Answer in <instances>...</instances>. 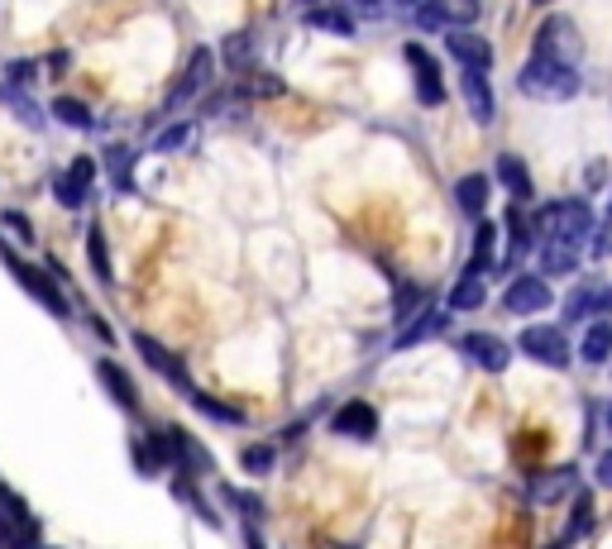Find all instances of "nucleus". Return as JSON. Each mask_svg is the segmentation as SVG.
Instances as JSON below:
<instances>
[{
    "mask_svg": "<svg viewBox=\"0 0 612 549\" xmlns=\"http://www.w3.org/2000/svg\"><path fill=\"white\" fill-rule=\"evenodd\" d=\"M593 225L598 220L584 201H551L531 220V230H541V240H565V244H584L593 234Z\"/></svg>",
    "mask_w": 612,
    "mask_h": 549,
    "instance_id": "1",
    "label": "nucleus"
},
{
    "mask_svg": "<svg viewBox=\"0 0 612 549\" xmlns=\"http://www.w3.org/2000/svg\"><path fill=\"white\" fill-rule=\"evenodd\" d=\"M579 54H584V38H579V30H575V20H565V15L545 20L541 30H536V44H531V58L565 62V68H575Z\"/></svg>",
    "mask_w": 612,
    "mask_h": 549,
    "instance_id": "2",
    "label": "nucleus"
},
{
    "mask_svg": "<svg viewBox=\"0 0 612 549\" xmlns=\"http://www.w3.org/2000/svg\"><path fill=\"white\" fill-rule=\"evenodd\" d=\"M522 91L527 96H545V101H565L579 91V72L565 68V62H545V58H531L527 72H522Z\"/></svg>",
    "mask_w": 612,
    "mask_h": 549,
    "instance_id": "3",
    "label": "nucleus"
},
{
    "mask_svg": "<svg viewBox=\"0 0 612 549\" xmlns=\"http://www.w3.org/2000/svg\"><path fill=\"white\" fill-rule=\"evenodd\" d=\"M38 545V526L24 512V502L0 482V549H34Z\"/></svg>",
    "mask_w": 612,
    "mask_h": 549,
    "instance_id": "4",
    "label": "nucleus"
},
{
    "mask_svg": "<svg viewBox=\"0 0 612 549\" xmlns=\"http://www.w3.org/2000/svg\"><path fill=\"white\" fill-rule=\"evenodd\" d=\"M474 20H478V0H426V5H416L422 30H464Z\"/></svg>",
    "mask_w": 612,
    "mask_h": 549,
    "instance_id": "5",
    "label": "nucleus"
},
{
    "mask_svg": "<svg viewBox=\"0 0 612 549\" xmlns=\"http://www.w3.org/2000/svg\"><path fill=\"white\" fill-rule=\"evenodd\" d=\"M522 354H531L536 363H545V369H569V339L551 330V325H531V330H522Z\"/></svg>",
    "mask_w": 612,
    "mask_h": 549,
    "instance_id": "6",
    "label": "nucleus"
},
{
    "mask_svg": "<svg viewBox=\"0 0 612 549\" xmlns=\"http://www.w3.org/2000/svg\"><path fill=\"white\" fill-rule=\"evenodd\" d=\"M407 62H412L416 101H422V106H440V101H446V82H440V68H436V58L426 54V48L407 44Z\"/></svg>",
    "mask_w": 612,
    "mask_h": 549,
    "instance_id": "7",
    "label": "nucleus"
},
{
    "mask_svg": "<svg viewBox=\"0 0 612 549\" xmlns=\"http://www.w3.org/2000/svg\"><path fill=\"white\" fill-rule=\"evenodd\" d=\"M135 349H139V354H145V363H149L153 373H159V377H168V383H173V387H182V392H187V397H192L187 369H182V359L173 354V349H163L153 335H135Z\"/></svg>",
    "mask_w": 612,
    "mask_h": 549,
    "instance_id": "8",
    "label": "nucleus"
},
{
    "mask_svg": "<svg viewBox=\"0 0 612 549\" xmlns=\"http://www.w3.org/2000/svg\"><path fill=\"white\" fill-rule=\"evenodd\" d=\"M10 272L30 287L34 292V302L44 306V311H54V316H68V296L58 292V282L48 278V272H38V268H30V264H20V258H10Z\"/></svg>",
    "mask_w": 612,
    "mask_h": 549,
    "instance_id": "9",
    "label": "nucleus"
},
{
    "mask_svg": "<svg viewBox=\"0 0 612 549\" xmlns=\"http://www.w3.org/2000/svg\"><path fill=\"white\" fill-rule=\"evenodd\" d=\"M211 77H216V54L211 48H197L192 62H187V72H182V82L173 86V96H168V106H182V101L201 96V91L211 86Z\"/></svg>",
    "mask_w": 612,
    "mask_h": 549,
    "instance_id": "10",
    "label": "nucleus"
},
{
    "mask_svg": "<svg viewBox=\"0 0 612 549\" xmlns=\"http://www.w3.org/2000/svg\"><path fill=\"white\" fill-rule=\"evenodd\" d=\"M555 296L551 287H545V278H512L507 282V311L512 316H536V311H545Z\"/></svg>",
    "mask_w": 612,
    "mask_h": 549,
    "instance_id": "11",
    "label": "nucleus"
},
{
    "mask_svg": "<svg viewBox=\"0 0 612 549\" xmlns=\"http://www.w3.org/2000/svg\"><path fill=\"white\" fill-rule=\"evenodd\" d=\"M446 54L454 62H464V68H478V72L493 68V44L488 38H478V34H469V30H450L446 34Z\"/></svg>",
    "mask_w": 612,
    "mask_h": 549,
    "instance_id": "12",
    "label": "nucleus"
},
{
    "mask_svg": "<svg viewBox=\"0 0 612 549\" xmlns=\"http://www.w3.org/2000/svg\"><path fill=\"white\" fill-rule=\"evenodd\" d=\"M464 354L474 359L484 373H503L507 359H512V349H507L498 335H464Z\"/></svg>",
    "mask_w": 612,
    "mask_h": 549,
    "instance_id": "13",
    "label": "nucleus"
},
{
    "mask_svg": "<svg viewBox=\"0 0 612 549\" xmlns=\"http://www.w3.org/2000/svg\"><path fill=\"white\" fill-rule=\"evenodd\" d=\"M91 177H96V163L91 159H77L68 173H62L58 182H54V191H58V201L68 206V211H77V206L86 201V187H91Z\"/></svg>",
    "mask_w": 612,
    "mask_h": 549,
    "instance_id": "14",
    "label": "nucleus"
},
{
    "mask_svg": "<svg viewBox=\"0 0 612 549\" xmlns=\"http://www.w3.org/2000/svg\"><path fill=\"white\" fill-rule=\"evenodd\" d=\"M373 430H379V411L369 407V401H349L335 416V435H349V440H373Z\"/></svg>",
    "mask_w": 612,
    "mask_h": 549,
    "instance_id": "15",
    "label": "nucleus"
},
{
    "mask_svg": "<svg viewBox=\"0 0 612 549\" xmlns=\"http://www.w3.org/2000/svg\"><path fill=\"white\" fill-rule=\"evenodd\" d=\"M168 459H173L182 474H206L211 468V459L201 454V444L187 435V430H168Z\"/></svg>",
    "mask_w": 612,
    "mask_h": 549,
    "instance_id": "16",
    "label": "nucleus"
},
{
    "mask_svg": "<svg viewBox=\"0 0 612 549\" xmlns=\"http://www.w3.org/2000/svg\"><path fill=\"white\" fill-rule=\"evenodd\" d=\"M464 101H469V110H474L478 125H493V86H488V72L464 68Z\"/></svg>",
    "mask_w": 612,
    "mask_h": 549,
    "instance_id": "17",
    "label": "nucleus"
},
{
    "mask_svg": "<svg viewBox=\"0 0 612 549\" xmlns=\"http://www.w3.org/2000/svg\"><path fill=\"white\" fill-rule=\"evenodd\" d=\"M579 254H584V244L541 240V272H555V278H565V272L579 268Z\"/></svg>",
    "mask_w": 612,
    "mask_h": 549,
    "instance_id": "18",
    "label": "nucleus"
},
{
    "mask_svg": "<svg viewBox=\"0 0 612 549\" xmlns=\"http://www.w3.org/2000/svg\"><path fill=\"white\" fill-rule=\"evenodd\" d=\"M488 191H493V182L484 177V173H469V177H460V187H454V201H460V211L464 215H484V206H488Z\"/></svg>",
    "mask_w": 612,
    "mask_h": 549,
    "instance_id": "19",
    "label": "nucleus"
},
{
    "mask_svg": "<svg viewBox=\"0 0 612 549\" xmlns=\"http://www.w3.org/2000/svg\"><path fill=\"white\" fill-rule=\"evenodd\" d=\"M96 377L106 383V392H111L115 401H120L125 411H139V392H135V383L125 377L120 363H111V359H106V363H96Z\"/></svg>",
    "mask_w": 612,
    "mask_h": 549,
    "instance_id": "20",
    "label": "nucleus"
},
{
    "mask_svg": "<svg viewBox=\"0 0 612 549\" xmlns=\"http://www.w3.org/2000/svg\"><path fill=\"white\" fill-rule=\"evenodd\" d=\"M484 296H488L484 272H474V268H469L464 278L450 287V311H474V306H484Z\"/></svg>",
    "mask_w": 612,
    "mask_h": 549,
    "instance_id": "21",
    "label": "nucleus"
},
{
    "mask_svg": "<svg viewBox=\"0 0 612 549\" xmlns=\"http://www.w3.org/2000/svg\"><path fill=\"white\" fill-rule=\"evenodd\" d=\"M282 86L278 77H268V72H240V82H234V96H250V101H273V96H282Z\"/></svg>",
    "mask_w": 612,
    "mask_h": 549,
    "instance_id": "22",
    "label": "nucleus"
},
{
    "mask_svg": "<svg viewBox=\"0 0 612 549\" xmlns=\"http://www.w3.org/2000/svg\"><path fill=\"white\" fill-rule=\"evenodd\" d=\"M503 258H498V234H493L488 220H478V230H474V258H469V268L474 272H488V268H498Z\"/></svg>",
    "mask_w": 612,
    "mask_h": 549,
    "instance_id": "23",
    "label": "nucleus"
},
{
    "mask_svg": "<svg viewBox=\"0 0 612 549\" xmlns=\"http://www.w3.org/2000/svg\"><path fill=\"white\" fill-rule=\"evenodd\" d=\"M498 177H503V187L512 191L517 201H527V196H531V173H527V163H522V159L503 153V159H498Z\"/></svg>",
    "mask_w": 612,
    "mask_h": 549,
    "instance_id": "24",
    "label": "nucleus"
},
{
    "mask_svg": "<svg viewBox=\"0 0 612 549\" xmlns=\"http://www.w3.org/2000/svg\"><path fill=\"white\" fill-rule=\"evenodd\" d=\"M135 464H139V474H159L163 464H173V459H168V435L139 440V444H135Z\"/></svg>",
    "mask_w": 612,
    "mask_h": 549,
    "instance_id": "25",
    "label": "nucleus"
},
{
    "mask_svg": "<svg viewBox=\"0 0 612 549\" xmlns=\"http://www.w3.org/2000/svg\"><path fill=\"white\" fill-rule=\"evenodd\" d=\"M608 354H612V325L598 320V325H589V335H584L579 359H584V363H603Z\"/></svg>",
    "mask_w": 612,
    "mask_h": 549,
    "instance_id": "26",
    "label": "nucleus"
},
{
    "mask_svg": "<svg viewBox=\"0 0 612 549\" xmlns=\"http://www.w3.org/2000/svg\"><path fill=\"white\" fill-rule=\"evenodd\" d=\"M436 330H446V311H426L422 320H412L407 330L397 335V349H412V344H422V339H431Z\"/></svg>",
    "mask_w": 612,
    "mask_h": 549,
    "instance_id": "27",
    "label": "nucleus"
},
{
    "mask_svg": "<svg viewBox=\"0 0 612 549\" xmlns=\"http://www.w3.org/2000/svg\"><path fill=\"white\" fill-rule=\"evenodd\" d=\"M569 482H575V474H569V468H555V474H536V478H531V497H536V502H555V497L569 488Z\"/></svg>",
    "mask_w": 612,
    "mask_h": 549,
    "instance_id": "28",
    "label": "nucleus"
},
{
    "mask_svg": "<svg viewBox=\"0 0 612 549\" xmlns=\"http://www.w3.org/2000/svg\"><path fill=\"white\" fill-rule=\"evenodd\" d=\"M86 258H91V272L101 282H111V258H106V234H101V225H91V234H86Z\"/></svg>",
    "mask_w": 612,
    "mask_h": 549,
    "instance_id": "29",
    "label": "nucleus"
},
{
    "mask_svg": "<svg viewBox=\"0 0 612 549\" xmlns=\"http://www.w3.org/2000/svg\"><path fill=\"white\" fill-rule=\"evenodd\" d=\"M589 530H593V497H589V492H579V497H575V516H569L565 540H584Z\"/></svg>",
    "mask_w": 612,
    "mask_h": 549,
    "instance_id": "30",
    "label": "nucleus"
},
{
    "mask_svg": "<svg viewBox=\"0 0 612 549\" xmlns=\"http://www.w3.org/2000/svg\"><path fill=\"white\" fill-rule=\"evenodd\" d=\"M192 139H197V125H173V129H163V135L153 139V149L159 153H182V149H192Z\"/></svg>",
    "mask_w": 612,
    "mask_h": 549,
    "instance_id": "31",
    "label": "nucleus"
},
{
    "mask_svg": "<svg viewBox=\"0 0 612 549\" xmlns=\"http://www.w3.org/2000/svg\"><path fill=\"white\" fill-rule=\"evenodd\" d=\"M311 30H331V34H355V20L345 15V10H335V5H325V10H316V15H311Z\"/></svg>",
    "mask_w": 612,
    "mask_h": 549,
    "instance_id": "32",
    "label": "nucleus"
},
{
    "mask_svg": "<svg viewBox=\"0 0 612 549\" xmlns=\"http://www.w3.org/2000/svg\"><path fill=\"white\" fill-rule=\"evenodd\" d=\"M54 115L62 125H72V129H91V110L82 106V101H72V96H58L54 101Z\"/></svg>",
    "mask_w": 612,
    "mask_h": 549,
    "instance_id": "33",
    "label": "nucleus"
},
{
    "mask_svg": "<svg viewBox=\"0 0 612 549\" xmlns=\"http://www.w3.org/2000/svg\"><path fill=\"white\" fill-rule=\"evenodd\" d=\"M192 401H197V407H201V416H211V421H220V425H240V411H230L226 401L206 397V392H192Z\"/></svg>",
    "mask_w": 612,
    "mask_h": 549,
    "instance_id": "34",
    "label": "nucleus"
},
{
    "mask_svg": "<svg viewBox=\"0 0 612 549\" xmlns=\"http://www.w3.org/2000/svg\"><path fill=\"white\" fill-rule=\"evenodd\" d=\"M240 464H244V474H268L273 468V444H254V449H244Z\"/></svg>",
    "mask_w": 612,
    "mask_h": 549,
    "instance_id": "35",
    "label": "nucleus"
},
{
    "mask_svg": "<svg viewBox=\"0 0 612 549\" xmlns=\"http://www.w3.org/2000/svg\"><path fill=\"white\" fill-rule=\"evenodd\" d=\"M598 302H603V296H598V287H579V292L575 296H569V320H579V316H589V306H598Z\"/></svg>",
    "mask_w": 612,
    "mask_h": 549,
    "instance_id": "36",
    "label": "nucleus"
},
{
    "mask_svg": "<svg viewBox=\"0 0 612 549\" xmlns=\"http://www.w3.org/2000/svg\"><path fill=\"white\" fill-rule=\"evenodd\" d=\"M106 163H111V177H115V187L129 191V149H111L106 153Z\"/></svg>",
    "mask_w": 612,
    "mask_h": 549,
    "instance_id": "37",
    "label": "nucleus"
},
{
    "mask_svg": "<svg viewBox=\"0 0 612 549\" xmlns=\"http://www.w3.org/2000/svg\"><path fill=\"white\" fill-rule=\"evenodd\" d=\"M244 54H254V38H244V34H234V38H230V44H226V58H230V62H240Z\"/></svg>",
    "mask_w": 612,
    "mask_h": 549,
    "instance_id": "38",
    "label": "nucleus"
},
{
    "mask_svg": "<svg viewBox=\"0 0 612 549\" xmlns=\"http://www.w3.org/2000/svg\"><path fill=\"white\" fill-rule=\"evenodd\" d=\"M5 230H15L20 240H34V230H30V220H24L20 211H5Z\"/></svg>",
    "mask_w": 612,
    "mask_h": 549,
    "instance_id": "39",
    "label": "nucleus"
},
{
    "mask_svg": "<svg viewBox=\"0 0 612 549\" xmlns=\"http://www.w3.org/2000/svg\"><path fill=\"white\" fill-rule=\"evenodd\" d=\"M598 254H612V211L603 220V230H598Z\"/></svg>",
    "mask_w": 612,
    "mask_h": 549,
    "instance_id": "40",
    "label": "nucleus"
},
{
    "mask_svg": "<svg viewBox=\"0 0 612 549\" xmlns=\"http://www.w3.org/2000/svg\"><path fill=\"white\" fill-rule=\"evenodd\" d=\"M598 482H603V488H612V449L598 459Z\"/></svg>",
    "mask_w": 612,
    "mask_h": 549,
    "instance_id": "41",
    "label": "nucleus"
},
{
    "mask_svg": "<svg viewBox=\"0 0 612 549\" xmlns=\"http://www.w3.org/2000/svg\"><path fill=\"white\" fill-rule=\"evenodd\" d=\"M244 545H250V549H264V540H258V535H254L250 526H244Z\"/></svg>",
    "mask_w": 612,
    "mask_h": 549,
    "instance_id": "42",
    "label": "nucleus"
},
{
    "mask_svg": "<svg viewBox=\"0 0 612 549\" xmlns=\"http://www.w3.org/2000/svg\"><path fill=\"white\" fill-rule=\"evenodd\" d=\"M603 311H612V287H608V296H603Z\"/></svg>",
    "mask_w": 612,
    "mask_h": 549,
    "instance_id": "43",
    "label": "nucleus"
},
{
    "mask_svg": "<svg viewBox=\"0 0 612 549\" xmlns=\"http://www.w3.org/2000/svg\"><path fill=\"white\" fill-rule=\"evenodd\" d=\"M536 5H555V0H536Z\"/></svg>",
    "mask_w": 612,
    "mask_h": 549,
    "instance_id": "44",
    "label": "nucleus"
},
{
    "mask_svg": "<svg viewBox=\"0 0 612 549\" xmlns=\"http://www.w3.org/2000/svg\"><path fill=\"white\" fill-rule=\"evenodd\" d=\"M608 425H612V407H608Z\"/></svg>",
    "mask_w": 612,
    "mask_h": 549,
    "instance_id": "45",
    "label": "nucleus"
}]
</instances>
